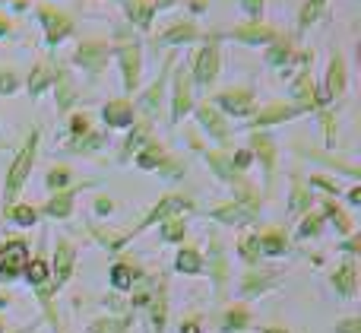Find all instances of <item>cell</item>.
Returning <instances> with one entry per match:
<instances>
[{
	"label": "cell",
	"instance_id": "obj_1",
	"mask_svg": "<svg viewBox=\"0 0 361 333\" xmlns=\"http://www.w3.org/2000/svg\"><path fill=\"white\" fill-rule=\"evenodd\" d=\"M38 143H42V131L35 127V131L25 137V143L19 146V152L13 156L10 169H6V178H4V210L13 207L16 197L23 194L25 181H29V175H32V165H35V159H38Z\"/></svg>",
	"mask_w": 361,
	"mask_h": 333
},
{
	"label": "cell",
	"instance_id": "obj_2",
	"mask_svg": "<svg viewBox=\"0 0 361 333\" xmlns=\"http://www.w3.org/2000/svg\"><path fill=\"white\" fill-rule=\"evenodd\" d=\"M111 54L118 57L124 92L133 95L140 86V76H143V44L133 35H127V32H118V38H114V44H111Z\"/></svg>",
	"mask_w": 361,
	"mask_h": 333
},
{
	"label": "cell",
	"instance_id": "obj_3",
	"mask_svg": "<svg viewBox=\"0 0 361 333\" xmlns=\"http://www.w3.org/2000/svg\"><path fill=\"white\" fill-rule=\"evenodd\" d=\"M187 73H190L193 86H200V89H209L219 80V73H222V48H219L216 35H206L203 44L193 51V61L187 67Z\"/></svg>",
	"mask_w": 361,
	"mask_h": 333
},
{
	"label": "cell",
	"instance_id": "obj_4",
	"mask_svg": "<svg viewBox=\"0 0 361 333\" xmlns=\"http://www.w3.org/2000/svg\"><path fill=\"white\" fill-rule=\"evenodd\" d=\"M184 213H193V200L187 194H169V197H162V200L156 203V207L149 210V213L140 219V226L133 229V232H127V235H121V241H130L133 235H140V232H146V229H152L156 222H165V219H175V216H184Z\"/></svg>",
	"mask_w": 361,
	"mask_h": 333
},
{
	"label": "cell",
	"instance_id": "obj_5",
	"mask_svg": "<svg viewBox=\"0 0 361 333\" xmlns=\"http://www.w3.org/2000/svg\"><path fill=\"white\" fill-rule=\"evenodd\" d=\"M260 197L254 194L250 188L241 190V197H235L231 203H222V207L212 210V219L216 222H225V226H247V222L257 219V213H260Z\"/></svg>",
	"mask_w": 361,
	"mask_h": 333
},
{
	"label": "cell",
	"instance_id": "obj_6",
	"mask_svg": "<svg viewBox=\"0 0 361 333\" xmlns=\"http://www.w3.org/2000/svg\"><path fill=\"white\" fill-rule=\"evenodd\" d=\"M171 127H178L180 121L187 118V114L193 111V105H197V99H193V83H190V73H187V67H171Z\"/></svg>",
	"mask_w": 361,
	"mask_h": 333
},
{
	"label": "cell",
	"instance_id": "obj_7",
	"mask_svg": "<svg viewBox=\"0 0 361 333\" xmlns=\"http://www.w3.org/2000/svg\"><path fill=\"white\" fill-rule=\"evenodd\" d=\"M178 63V57L175 54H169L165 57V63H162V70H159V76L146 86V92L137 99V111H143V118L146 121H156L159 118V111H162V102H165V86H169V76H171V67Z\"/></svg>",
	"mask_w": 361,
	"mask_h": 333
},
{
	"label": "cell",
	"instance_id": "obj_8",
	"mask_svg": "<svg viewBox=\"0 0 361 333\" xmlns=\"http://www.w3.org/2000/svg\"><path fill=\"white\" fill-rule=\"evenodd\" d=\"M209 102L225 118H250V114L257 111V95H254V89H247V86L222 89V92H216Z\"/></svg>",
	"mask_w": 361,
	"mask_h": 333
},
{
	"label": "cell",
	"instance_id": "obj_9",
	"mask_svg": "<svg viewBox=\"0 0 361 333\" xmlns=\"http://www.w3.org/2000/svg\"><path fill=\"white\" fill-rule=\"evenodd\" d=\"M35 13H38V23H42V29H44V44H48V48H57L61 42H67V38L73 35L76 25L63 10L48 6V4H38Z\"/></svg>",
	"mask_w": 361,
	"mask_h": 333
},
{
	"label": "cell",
	"instance_id": "obj_10",
	"mask_svg": "<svg viewBox=\"0 0 361 333\" xmlns=\"http://www.w3.org/2000/svg\"><path fill=\"white\" fill-rule=\"evenodd\" d=\"M288 95H292V105L305 108L307 114H311V111L317 114L320 108H326V102H324V95H320L317 83H314L311 70H298V73H295L292 86H288Z\"/></svg>",
	"mask_w": 361,
	"mask_h": 333
},
{
	"label": "cell",
	"instance_id": "obj_11",
	"mask_svg": "<svg viewBox=\"0 0 361 333\" xmlns=\"http://www.w3.org/2000/svg\"><path fill=\"white\" fill-rule=\"evenodd\" d=\"M111 61V42H102V38H89V42H80L73 51V63L89 73H102Z\"/></svg>",
	"mask_w": 361,
	"mask_h": 333
},
{
	"label": "cell",
	"instance_id": "obj_12",
	"mask_svg": "<svg viewBox=\"0 0 361 333\" xmlns=\"http://www.w3.org/2000/svg\"><path fill=\"white\" fill-rule=\"evenodd\" d=\"M301 114H307L305 108H298V105H292V102H273V105H263V108H257L254 114H250V131H267V127H276V124H286V121H295V118H301Z\"/></svg>",
	"mask_w": 361,
	"mask_h": 333
},
{
	"label": "cell",
	"instance_id": "obj_13",
	"mask_svg": "<svg viewBox=\"0 0 361 333\" xmlns=\"http://www.w3.org/2000/svg\"><path fill=\"white\" fill-rule=\"evenodd\" d=\"M279 35V32L273 29V25H267L263 19H250V23H244V25H235V29H228V32H222V35H216V38H231V42H241V44H247V48H267L273 38Z\"/></svg>",
	"mask_w": 361,
	"mask_h": 333
},
{
	"label": "cell",
	"instance_id": "obj_14",
	"mask_svg": "<svg viewBox=\"0 0 361 333\" xmlns=\"http://www.w3.org/2000/svg\"><path fill=\"white\" fill-rule=\"evenodd\" d=\"M29 260H32L29 258V245H25L23 238L6 241V245L0 248V279H4V283H10V279L23 277Z\"/></svg>",
	"mask_w": 361,
	"mask_h": 333
},
{
	"label": "cell",
	"instance_id": "obj_15",
	"mask_svg": "<svg viewBox=\"0 0 361 333\" xmlns=\"http://www.w3.org/2000/svg\"><path fill=\"white\" fill-rule=\"evenodd\" d=\"M345 89H349V67H345V57L339 54H330V61H326V76H324V102L330 105V102L343 99Z\"/></svg>",
	"mask_w": 361,
	"mask_h": 333
},
{
	"label": "cell",
	"instance_id": "obj_16",
	"mask_svg": "<svg viewBox=\"0 0 361 333\" xmlns=\"http://www.w3.org/2000/svg\"><path fill=\"white\" fill-rule=\"evenodd\" d=\"M193 118L200 121V127H203L206 133H209L216 143H228L231 137V127H228V118H225L222 111H219L212 102H200V105H193Z\"/></svg>",
	"mask_w": 361,
	"mask_h": 333
},
{
	"label": "cell",
	"instance_id": "obj_17",
	"mask_svg": "<svg viewBox=\"0 0 361 333\" xmlns=\"http://www.w3.org/2000/svg\"><path fill=\"white\" fill-rule=\"evenodd\" d=\"M73 264H76L73 245H70L67 238H61L54 245V260H51V286H54V289H61V286L70 283V277H73Z\"/></svg>",
	"mask_w": 361,
	"mask_h": 333
},
{
	"label": "cell",
	"instance_id": "obj_18",
	"mask_svg": "<svg viewBox=\"0 0 361 333\" xmlns=\"http://www.w3.org/2000/svg\"><path fill=\"white\" fill-rule=\"evenodd\" d=\"M203 32H200V25L193 23V19H178V23H171L165 32H159L156 35V44H165V48H178V44H193V42H203Z\"/></svg>",
	"mask_w": 361,
	"mask_h": 333
},
{
	"label": "cell",
	"instance_id": "obj_19",
	"mask_svg": "<svg viewBox=\"0 0 361 333\" xmlns=\"http://www.w3.org/2000/svg\"><path fill=\"white\" fill-rule=\"evenodd\" d=\"M102 121H105L108 131H127L137 121V108L130 99H108L102 105Z\"/></svg>",
	"mask_w": 361,
	"mask_h": 333
},
{
	"label": "cell",
	"instance_id": "obj_20",
	"mask_svg": "<svg viewBox=\"0 0 361 333\" xmlns=\"http://www.w3.org/2000/svg\"><path fill=\"white\" fill-rule=\"evenodd\" d=\"M203 159H206L209 171L219 178V181L231 184V188H247V184H244V175L235 169V165H231V152H225V150H209V152H203Z\"/></svg>",
	"mask_w": 361,
	"mask_h": 333
},
{
	"label": "cell",
	"instance_id": "obj_21",
	"mask_svg": "<svg viewBox=\"0 0 361 333\" xmlns=\"http://www.w3.org/2000/svg\"><path fill=\"white\" fill-rule=\"evenodd\" d=\"M54 102H57V111L61 114H70V108L76 105V99H80V89H76V80L70 76V70L63 67V63H57L54 70Z\"/></svg>",
	"mask_w": 361,
	"mask_h": 333
},
{
	"label": "cell",
	"instance_id": "obj_22",
	"mask_svg": "<svg viewBox=\"0 0 361 333\" xmlns=\"http://www.w3.org/2000/svg\"><path fill=\"white\" fill-rule=\"evenodd\" d=\"M250 152H254V159L263 165L267 184H273V175H276V143H273V137L263 133V131H254L250 133Z\"/></svg>",
	"mask_w": 361,
	"mask_h": 333
},
{
	"label": "cell",
	"instance_id": "obj_23",
	"mask_svg": "<svg viewBox=\"0 0 361 333\" xmlns=\"http://www.w3.org/2000/svg\"><path fill=\"white\" fill-rule=\"evenodd\" d=\"M54 70H57V61H51V57H42V61L32 67L29 80H25V89H29L32 99L44 95L51 86H54Z\"/></svg>",
	"mask_w": 361,
	"mask_h": 333
},
{
	"label": "cell",
	"instance_id": "obj_24",
	"mask_svg": "<svg viewBox=\"0 0 361 333\" xmlns=\"http://www.w3.org/2000/svg\"><path fill=\"white\" fill-rule=\"evenodd\" d=\"M149 137H152V121L137 118L130 127H127V140H124V146H121L118 159H121V162H130V159L137 156V150H140V146H143Z\"/></svg>",
	"mask_w": 361,
	"mask_h": 333
},
{
	"label": "cell",
	"instance_id": "obj_25",
	"mask_svg": "<svg viewBox=\"0 0 361 333\" xmlns=\"http://www.w3.org/2000/svg\"><path fill=\"white\" fill-rule=\"evenodd\" d=\"M121 6H124L127 19H130L140 32L152 29V19H156V4H152V0H121Z\"/></svg>",
	"mask_w": 361,
	"mask_h": 333
},
{
	"label": "cell",
	"instance_id": "obj_26",
	"mask_svg": "<svg viewBox=\"0 0 361 333\" xmlns=\"http://www.w3.org/2000/svg\"><path fill=\"white\" fill-rule=\"evenodd\" d=\"M76 194H80V188L57 190V194H51V200L42 207V213H44V216H51V219H70V216H73Z\"/></svg>",
	"mask_w": 361,
	"mask_h": 333
},
{
	"label": "cell",
	"instance_id": "obj_27",
	"mask_svg": "<svg viewBox=\"0 0 361 333\" xmlns=\"http://www.w3.org/2000/svg\"><path fill=\"white\" fill-rule=\"evenodd\" d=\"M333 289H336L343 298H355V289H358V267H355V258H345L343 264H339V270L333 273Z\"/></svg>",
	"mask_w": 361,
	"mask_h": 333
},
{
	"label": "cell",
	"instance_id": "obj_28",
	"mask_svg": "<svg viewBox=\"0 0 361 333\" xmlns=\"http://www.w3.org/2000/svg\"><path fill=\"white\" fill-rule=\"evenodd\" d=\"M165 156H169V152H165V146L159 143L156 137H149V140H146V143L137 150V156H133L130 162L137 165V169H143V171H156L159 162H162Z\"/></svg>",
	"mask_w": 361,
	"mask_h": 333
},
{
	"label": "cell",
	"instance_id": "obj_29",
	"mask_svg": "<svg viewBox=\"0 0 361 333\" xmlns=\"http://www.w3.org/2000/svg\"><path fill=\"white\" fill-rule=\"evenodd\" d=\"M279 283V277L276 273H247V277L241 279V296L244 298H254V296H260V292H267V289H273V286Z\"/></svg>",
	"mask_w": 361,
	"mask_h": 333
},
{
	"label": "cell",
	"instance_id": "obj_30",
	"mask_svg": "<svg viewBox=\"0 0 361 333\" xmlns=\"http://www.w3.org/2000/svg\"><path fill=\"white\" fill-rule=\"evenodd\" d=\"M149 315H152V330H156V333H165V317H169V298H165V283H159L156 289H152Z\"/></svg>",
	"mask_w": 361,
	"mask_h": 333
},
{
	"label": "cell",
	"instance_id": "obj_31",
	"mask_svg": "<svg viewBox=\"0 0 361 333\" xmlns=\"http://www.w3.org/2000/svg\"><path fill=\"white\" fill-rule=\"evenodd\" d=\"M102 146H105V133H102V131H89L86 137L67 140V146H63V150L76 152V156H89V152H99Z\"/></svg>",
	"mask_w": 361,
	"mask_h": 333
},
{
	"label": "cell",
	"instance_id": "obj_32",
	"mask_svg": "<svg viewBox=\"0 0 361 333\" xmlns=\"http://www.w3.org/2000/svg\"><path fill=\"white\" fill-rule=\"evenodd\" d=\"M257 245H260V254H267V258H282V254L288 251V238H286V232H279V229L257 235Z\"/></svg>",
	"mask_w": 361,
	"mask_h": 333
},
{
	"label": "cell",
	"instance_id": "obj_33",
	"mask_svg": "<svg viewBox=\"0 0 361 333\" xmlns=\"http://www.w3.org/2000/svg\"><path fill=\"white\" fill-rule=\"evenodd\" d=\"M311 203H314L311 188H307V184L295 175L292 178V200H288V210H292L295 216H301V213H311Z\"/></svg>",
	"mask_w": 361,
	"mask_h": 333
},
{
	"label": "cell",
	"instance_id": "obj_34",
	"mask_svg": "<svg viewBox=\"0 0 361 333\" xmlns=\"http://www.w3.org/2000/svg\"><path fill=\"white\" fill-rule=\"evenodd\" d=\"M140 279V270L130 264V260H121V264H114L111 267V286L118 292H127V289H133V283Z\"/></svg>",
	"mask_w": 361,
	"mask_h": 333
},
{
	"label": "cell",
	"instance_id": "obj_35",
	"mask_svg": "<svg viewBox=\"0 0 361 333\" xmlns=\"http://www.w3.org/2000/svg\"><path fill=\"white\" fill-rule=\"evenodd\" d=\"M203 254L193 251V248H180L178 258H175V270L178 273H187V277H200L203 273Z\"/></svg>",
	"mask_w": 361,
	"mask_h": 333
},
{
	"label": "cell",
	"instance_id": "obj_36",
	"mask_svg": "<svg viewBox=\"0 0 361 333\" xmlns=\"http://www.w3.org/2000/svg\"><path fill=\"white\" fill-rule=\"evenodd\" d=\"M326 10V0H305L298 10V32H307Z\"/></svg>",
	"mask_w": 361,
	"mask_h": 333
},
{
	"label": "cell",
	"instance_id": "obj_37",
	"mask_svg": "<svg viewBox=\"0 0 361 333\" xmlns=\"http://www.w3.org/2000/svg\"><path fill=\"white\" fill-rule=\"evenodd\" d=\"M324 219H330L333 226L339 229V235H352V232H355V226H352V219L343 213V210H339V203H333V200H330V197H326V200H324Z\"/></svg>",
	"mask_w": 361,
	"mask_h": 333
},
{
	"label": "cell",
	"instance_id": "obj_38",
	"mask_svg": "<svg viewBox=\"0 0 361 333\" xmlns=\"http://www.w3.org/2000/svg\"><path fill=\"white\" fill-rule=\"evenodd\" d=\"M184 235H187V222H184V216H175V219L159 222V238L169 241V245H178V241H184Z\"/></svg>",
	"mask_w": 361,
	"mask_h": 333
},
{
	"label": "cell",
	"instance_id": "obj_39",
	"mask_svg": "<svg viewBox=\"0 0 361 333\" xmlns=\"http://www.w3.org/2000/svg\"><path fill=\"white\" fill-rule=\"evenodd\" d=\"M4 216L10 222H16V226H35L38 222V210L32 203H13V207L4 210Z\"/></svg>",
	"mask_w": 361,
	"mask_h": 333
},
{
	"label": "cell",
	"instance_id": "obj_40",
	"mask_svg": "<svg viewBox=\"0 0 361 333\" xmlns=\"http://www.w3.org/2000/svg\"><path fill=\"white\" fill-rule=\"evenodd\" d=\"M250 324V315L244 305H238V308H228L222 317V333H235V330H247Z\"/></svg>",
	"mask_w": 361,
	"mask_h": 333
},
{
	"label": "cell",
	"instance_id": "obj_41",
	"mask_svg": "<svg viewBox=\"0 0 361 333\" xmlns=\"http://www.w3.org/2000/svg\"><path fill=\"white\" fill-rule=\"evenodd\" d=\"M25 279H29V286H44V283H51V267L44 264L42 258H35V260H29L25 264Z\"/></svg>",
	"mask_w": 361,
	"mask_h": 333
},
{
	"label": "cell",
	"instance_id": "obj_42",
	"mask_svg": "<svg viewBox=\"0 0 361 333\" xmlns=\"http://www.w3.org/2000/svg\"><path fill=\"white\" fill-rule=\"evenodd\" d=\"M67 131H70V140L86 137V133L92 131V118H89L86 111H70L67 114Z\"/></svg>",
	"mask_w": 361,
	"mask_h": 333
},
{
	"label": "cell",
	"instance_id": "obj_43",
	"mask_svg": "<svg viewBox=\"0 0 361 333\" xmlns=\"http://www.w3.org/2000/svg\"><path fill=\"white\" fill-rule=\"evenodd\" d=\"M238 254H241V260L250 267L260 264L263 254H260V245H257V235H244V238L238 241Z\"/></svg>",
	"mask_w": 361,
	"mask_h": 333
},
{
	"label": "cell",
	"instance_id": "obj_44",
	"mask_svg": "<svg viewBox=\"0 0 361 333\" xmlns=\"http://www.w3.org/2000/svg\"><path fill=\"white\" fill-rule=\"evenodd\" d=\"M156 171L162 178H171V181H175V178H184L187 175V162H184V159H175V156H165L162 162H159Z\"/></svg>",
	"mask_w": 361,
	"mask_h": 333
},
{
	"label": "cell",
	"instance_id": "obj_45",
	"mask_svg": "<svg viewBox=\"0 0 361 333\" xmlns=\"http://www.w3.org/2000/svg\"><path fill=\"white\" fill-rule=\"evenodd\" d=\"M324 213H305V219H301L298 226V238H314V235H320V229H324Z\"/></svg>",
	"mask_w": 361,
	"mask_h": 333
},
{
	"label": "cell",
	"instance_id": "obj_46",
	"mask_svg": "<svg viewBox=\"0 0 361 333\" xmlns=\"http://www.w3.org/2000/svg\"><path fill=\"white\" fill-rule=\"evenodd\" d=\"M70 178H73V175H70V169H67V165H57V169H51V171H48V178H44V184H48V188L57 194V190H67Z\"/></svg>",
	"mask_w": 361,
	"mask_h": 333
},
{
	"label": "cell",
	"instance_id": "obj_47",
	"mask_svg": "<svg viewBox=\"0 0 361 333\" xmlns=\"http://www.w3.org/2000/svg\"><path fill=\"white\" fill-rule=\"evenodd\" d=\"M225 254L219 251V245H212V277H216V292L225 289Z\"/></svg>",
	"mask_w": 361,
	"mask_h": 333
},
{
	"label": "cell",
	"instance_id": "obj_48",
	"mask_svg": "<svg viewBox=\"0 0 361 333\" xmlns=\"http://www.w3.org/2000/svg\"><path fill=\"white\" fill-rule=\"evenodd\" d=\"M317 118H320V124H324V137H326V143L333 146V143H336V114L326 111V108H320Z\"/></svg>",
	"mask_w": 361,
	"mask_h": 333
},
{
	"label": "cell",
	"instance_id": "obj_49",
	"mask_svg": "<svg viewBox=\"0 0 361 333\" xmlns=\"http://www.w3.org/2000/svg\"><path fill=\"white\" fill-rule=\"evenodd\" d=\"M19 89V76L13 70H0V95H13Z\"/></svg>",
	"mask_w": 361,
	"mask_h": 333
},
{
	"label": "cell",
	"instance_id": "obj_50",
	"mask_svg": "<svg viewBox=\"0 0 361 333\" xmlns=\"http://www.w3.org/2000/svg\"><path fill=\"white\" fill-rule=\"evenodd\" d=\"M231 165H235V169L244 175V171H247L250 165H254V152H250V150H238V152H231Z\"/></svg>",
	"mask_w": 361,
	"mask_h": 333
},
{
	"label": "cell",
	"instance_id": "obj_51",
	"mask_svg": "<svg viewBox=\"0 0 361 333\" xmlns=\"http://www.w3.org/2000/svg\"><path fill=\"white\" fill-rule=\"evenodd\" d=\"M307 188H320V190H326V194H339V184L324 175H311L307 178Z\"/></svg>",
	"mask_w": 361,
	"mask_h": 333
},
{
	"label": "cell",
	"instance_id": "obj_52",
	"mask_svg": "<svg viewBox=\"0 0 361 333\" xmlns=\"http://www.w3.org/2000/svg\"><path fill=\"white\" fill-rule=\"evenodd\" d=\"M244 13H247L250 19H263V10H267V0H241Z\"/></svg>",
	"mask_w": 361,
	"mask_h": 333
},
{
	"label": "cell",
	"instance_id": "obj_53",
	"mask_svg": "<svg viewBox=\"0 0 361 333\" xmlns=\"http://www.w3.org/2000/svg\"><path fill=\"white\" fill-rule=\"evenodd\" d=\"M336 333H361V317H349V321L336 324Z\"/></svg>",
	"mask_w": 361,
	"mask_h": 333
},
{
	"label": "cell",
	"instance_id": "obj_54",
	"mask_svg": "<svg viewBox=\"0 0 361 333\" xmlns=\"http://www.w3.org/2000/svg\"><path fill=\"white\" fill-rule=\"evenodd\" d=\"M111 210H114V203L108 200V197H99V200H95V213H99V216H108Z\"/></svg>",
	"mask_w": 361,
	"mask_h": 333
},
{
	"label": "cell",
	"instance_id": "obj_55",
	"mask_svg": "<svg viewBox=\"0 0 361 333\" xmlns=\"http://www.w3.org/2000/svg\"><path fill=\"white\" fill-rule=\"evenodd\" d=\"M178 333H203V327H200L197 317H190V321H180V330Z\"/></svg>",
	"mask_w": 361,
	"mask_h": 333
},
{
	"label": "cell",
	"instance_id": "obj_56",
	"mask_svg": "<svg viewBox=\"0 0 361 333\" xmlns=\"http://www.w3.org/2000/svg\"><path fill=\"white\" fill-rule=\"evenodd\" d=\"M10 32H13V19L0 13V38H6V35H10Z\"/></svg>",
	"mask_w": 361,
	"mask_h": 333
},
{
	"label": "cell",
	"instance_id": "obj_57",
	"mask_svg": "<svg viewBox=\"0 0 361 333\" xmlns=\"http://www.w3.org/2000/svg\"><path fill=\"white\" fill-rule=\"evenodd\" d=\"M345 197H349V203H361V188L355 184V188H352V190H349V194H345Z\"/></svg>",
	"mask_w": 361,
	"mask_h": 333
},
{
	"label": "cell",
	"instance_id": "obj_58",
	"mask_svg": "<svg viewBox=\"0 0 361 333\" xmlns=\"http://www.w3.org/2000/svg\"><path fill=\"white\" fill-rule=\"evenodd\" d=\"M152 4H156V13H159V10H169V6H175L178 0H152Z\"/></svg>",
	"mask_w": 361,
	"mask_h": 333
},
{
	"label": "cell",
	"instance_id": "obj_59",
	"mask_svg": "<svg viewBox=\"0 0 361 333\" xmlns=\"http://www.w3.org/2000/svg\"><path fill=\"white\" fill-rule=\"evenodd\" d=\"M190 10L193 13H203L206 10V0H190Z\"/></svg>",
	"mask_w": 361,
	"mask_h": 333
},
{
	"label": "cell",
	"instance_id": "obj_60",
	"mask_svg": "<svg viewBox=\"0 0 361 333\" xmlns=\"http://www.w3.org/2000/svg\"><path fill=\"white\" fill-rule=\"evenodd\" d=\"M263 333H288V330H286V327H267Z\"/></svg>",
	"mask_w": 361,
	"mask_h": 333
},
{
	"label": "cell",
	"instance_id": "obj_61",
	"mask_svg": "<svg viewBox=\"0 0 361 333\" xmlns=\"http://www.w3.org/2000/svg\"><path fill=\"white\" fill-rule=\"evenodd\" d=\"M0 333H4V321H0Z\"/></svg>",
	"mask_w": 361,
	"mask_h": 333
},
{
	"label": "cell",
	"instance_id": "obj_62",
	"mask_svg": "<svg viewBox=\"0 0 361 333\" xmlns=\"http://www.w3.org/2000/svg\"><path fill=\"white\" fill-rule=\"evenodd\" d=\"M16 333H29V330H16Z\"/></svg>",
	"mask_w": 361,
	"mask_h": 333
},
{
	"label": "cell",
	"instance_id": "obj_63",
	"mask_svg": "<svg viewBox=\"0 0 361 333\" xmlns=\"http://www.w3.org/2000/svg\"><path fill=\"white\" fill-rule=\"evenodd\" d=\"M0 4H4V0H0Z\"/></svg>",
	"mask_w": 361,
	"mask_h": 333
}]
</instances>
